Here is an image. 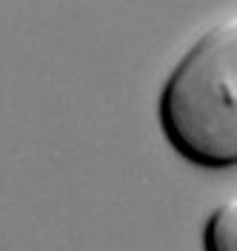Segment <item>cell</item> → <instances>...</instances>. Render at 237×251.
<instances>
[{"label":"cell","mask_w":237,"mask_h":251,"mask_svg":"<svg viewBox=\"0 0 237 251\" xmlns=\"http://www.w3.org/2000/svg\"><path fill=\"white\" fill-rule=\"evenodd\" d=\"M158 120L191 166H237V15L203 31L177 60L160 89Z\"/></svg>","instance_id":"obj_1"},{"label":"cell","mask_w":237,"mask_h":251,"mask_svg":"<svg viewBox=\"0 0 237 251\" xmlns=\"http://www.w3.org/2000/svg\"><path fill=\"white\" fill-rule=\"evenodd\" d=\"M203 251H237V197L223 200L203 226Z\"/></svg>","instance_id":"obj_2"}]
</instances>
